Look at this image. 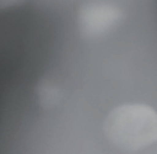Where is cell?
<instances>
[{
  "label": "cell",
  "instance_id": "cell-1",
  "mask_svg": "<svg viewBox=\"0 0 157 154\" xmlns=\"http://www.w3.org/2000/svg\"><path fill=\"white\" fill-rule=\"evenodd\" d=\"M104 132L116 148L138 152L157 142V111L141 103L118 105L106 116Z\"/></svg>",
  "mask_w": 157,
  "mask_h": 154
},
{
  "label": "cell",
  "instance_id": "cell-2",
  "mask_svg": "<svg viewBox=\"0 0 157 154\" xmlns=\"http://www.w3.org/2000/svg\"><path fill=\"white\" fill-rule=\"evenodd\" d=\"M121 20V10L113 5L107 4L88 5L79 15L80 27L88 36L102 34L118 25Z\"/></svg>",
  "mask_w": 157,
  "mask_h": 154
}]
</instances>
